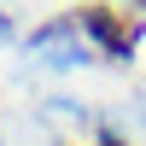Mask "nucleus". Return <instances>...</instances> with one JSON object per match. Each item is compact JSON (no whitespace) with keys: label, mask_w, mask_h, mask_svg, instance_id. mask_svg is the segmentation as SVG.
<instances>
[{"label":"nucleus","mask_w":146,"mask_h":146,"mask_svg":"<svg viewBox=\"0 0 146 146\" xmlns=\"http://www.w3.org/2000/svg\"><path fill=\"white\" fill-rule=\"evenodd\" d=\"M82 23H88V29L100 35V47H105V53H129V47H135V35H129V23L105 18V6H88V12H82Z\"/></svg>","instance_id":"1"},{"label":"nucleus","mask_w":146,"mask_h":146,"mask_svg":"<svg viewBox=\"0 0 146 146\" xmlns=\"http://www.w3.org/2000/svg\"><path fill=\"white\" fill-rule=\"evenodd\" d=\"M100 146H123V140H117V135H105V140H100Z\"/></svg>","instance_id":"2"}]
</instances>
